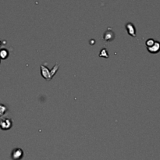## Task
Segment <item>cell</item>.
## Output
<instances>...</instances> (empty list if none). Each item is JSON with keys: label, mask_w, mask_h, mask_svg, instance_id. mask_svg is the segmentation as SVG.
<instances>
[{"label": "cell", "mask_w": 160, "mask_h": 160, "mask_svg": "<svg viewBox=\"0 0 160 160\" xmlns=\"http://www.w3.org/2000/svg\"><path fill=\"white\" fill-rule=\"evenodd\" d=\"M11 127H12V120L10 119L7 118V117L0 119V128L2 130L6 131V130L11 128Z\"/></svg>", "instance_id": "6da1fadb"}, {"label": "cell", "mask_w": 160, "mask_h": 160, "mask_svg": "<svg viewBox=\"0 0 160 160\" xmlns=\"http://www.w3.org/2000/svg\"><path fill=\"white\" fill-rule=\"evenodd\" d=\"M114 38H115V34H114V32L112 31V29L108 28V30L104 34V38H103L104 41H106V42H111V41L113 40Z\"/></svg>", "instance_id": "277c9868"}, {"label": "cell", "mask_w": 160, "mask_h": 160, "mask_svg": "<svg viewBox=\"0 0 160 160\" xmlns=\"http://www.w3.org/2000/svg\"><path fill=\"white\" fill-rule=\"evenodd\" d=\"M0 60H1V59H0Z\"/></svg>", "instance_id": "7c38bea8"}, {"label": "cell", "mask_w": 160, "mask_h": 160, "mask_svg": "<svg viewBox=\"0 0 160 160\" xmlns=\"http://www.w3.org/2000/svg\"><path fill=\"white\" fill-rule=\"evenodd\" d=\"M126 29L128 31V33L129 35L132 37H136V29L135 27L134 26L132 23H128L126 24Z\"/></svg>", "instance_id": "5b68a950"}, {"label": "cell", "mask_w": 160, "mask_h": 160, "mask_svg": "<svg viewBox=\"0 0 160 160\" xmlns=\"http://www.w3.org/2000/svg\"><path fill=\"white\" fill-rule=\"evenodd\" d=\"M23 156V152L22 151L21 148H15L12 150V154H11V157L12 160H20L22 159Z\"/></svg>", "instance_id": "3957f363"}, {"label": "cell", "mask_w": 160, "mask_h": 160, "mask_svg": "<svg viewBox=\"0 0 160 160\" xmlns=\"http://www.w3.org/2000/svg\"><path fill=\"white\" fill-rule=\"evenodd\" d=\"M148 51L150 53H152V54H156L160 52V42H155L154 45L148 48Z\"/></svg>", "instance_id": "8992f818"}, {"label": "cell", "mask_w": 160, "mask_h": 160, "mask_svg": "<svg viewBox=\"0 0 160 160\" xmlns=\"http://www.w3.org/2000/svg\"><path fill=\"white\" fill-rule=\"evenodd\" d=\"M59 64H56V65L54 66V67H52V69L50 70V73H51L52 78H53V76H54V75L56 73V72L58 71V70H59Z\"/></svg>", "instance_id": "ba28073f"}, {"label": "cell", "mask_w": 160, "mask_h": 160, "mask_svg": "<svg viewBox=\"0 0 160 160\" xmlns=\"http://www.w3.org/2000/svg\"><path fill=\"white\" fill-rule=\"evenodd\" d=\"M99 56H101V57H106V58L109 57V54H108V52H107V51H106V48H102V50L100 52Z\"/></svg>", "instance_id": "8fae6325"}, {"label": "cell", "mask_w": 160, "mask_h": 160, "mask_svg": "<svg viewBox=\"0 0 160 160\" xmlns=\"http://www.w3.org/2000/svg\"><path fill=\"white\" fill-rule=\"evenodd\" d=\"M155 42H156V41H155L154 39H152V38L148 39V40L146 41V43H145V44H146L147 48H149V47L152 46V45H154Z\"/></svg>", "instance_id": "30bf717a"}, {"label": "cell", "mask_w": 160, "mask_h": 160, "mask_svg": "<svg viewBox=\"0 0 160 160\" xmlns=\"http://www.w3.org/2000/svg\"><path fill=\"white\" fill-rule=\"evenodd\" d=\"M6 111H7V108H6V106H4V105L0 104V117H2Z\"/></svg>", "instance_id": "9c48e42d"}, {"label": "cell", "mask_w": 160, "mask_h": 160, "mask_svg": "<svg viewBox=\"0 0 160 160\" xmlns=\"http://www.w3.org/2000/svg\"><path fill=\"white\" fill-rule=\"evenodd\" d=\"M41 74L43 78H45L47 81H51L52 80V76L51 73H50V70H48V67H45V65H41Z\"/></svg>", "instance_id": "7a4b0ae2"}, {"label": "cell", "mask_w": 160, "mask_h": 160, "mask_svg": "<svg viewBox=\"0 0 160 160\" xmlns=\"http://www.w3.org/2000/svg\"><path fill=\"white\" fill-rule=\"evenodd\" d=\"M8 56H9V52H8V51L6 49H1L0 50V59H6V58L8 57Z\"/></svg>", "instance_id": "52a82bcc"}]
</instances>
